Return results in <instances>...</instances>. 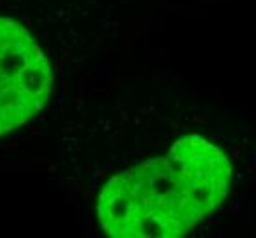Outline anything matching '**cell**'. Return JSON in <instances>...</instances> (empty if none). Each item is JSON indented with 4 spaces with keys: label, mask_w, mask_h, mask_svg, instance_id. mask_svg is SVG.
I'll use <instances>...</instances> for the list:
<instances>
[{
    "label": "cell",
    "mask_w": 256,
    "mask_h": 238,
    "mask_svg": "<svg viewBox=\"0 0 256 238\" xmlns=\"http://www.w3.org/2000/svg\"><path fill=\"white\" fill-rule=\"evenodd\" d=\"M229 159L202 136L178 139L165 156L108 181L99 196L102 231L116 238H174L196 227L225 200Z\"/></svg>",
    "instance_id": "6da1fadb"
},
{
    "label": "cell",
    "mask_w": 256,
    "mask_h": 238,
    "mask_svg": "<svg viewBox=\"0 0 256 238\" xmlns=\"http://www.w3.org/2000/svg\"><path fill=\"white\" fill-rule=\"evenodd\" d=\"M52 90V66L18 22L0 17V136L32 119Z\"/></svg>",
    "instance_id": "7a4b0ae2"
}]
</instances>
